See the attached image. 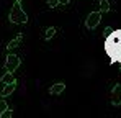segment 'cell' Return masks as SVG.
Masks as SVG:
<instances>
[{"label": "cell", "mask_w": 121, "mask_h": 118, "mask_svg": "<svg viewBox=\"0 0 121 118\" xmlns=\"http://www.w3.org/2000/svg\"><path fill=\"white\" fill-rule=\"evenodd\" d=\"M64 90H65V84H64V82H57V84H54V85L49 89V94H51V95H60Z\"/></svg>", "instance_id": "cell-7"}, {"label": "cell", "mask_w": 121, "mask_h": 118, "mask_svg": "<svg viewBox=\"0 0 121 118\" xmlns=\"http://www.w3.org/2000/svg\"><path fill=\"white\" fill-rule=\"evenodd\" d=\"M110 12V2L108 0H100V13Z\"/></svg>", "instance_id": "cell-11"}, {"label": "cell", "mask_w": 121, "mask_h": 118, "mask_svg": "<svg viewBox=\"0 0 121 118\" xmlns=\"http://www.w3.org/2000/svg\"><path fill=\"white\" fill-rule=\"evenodd\" d=\"M8 18H10L12 23H17V25H20V23H26V21H28V15H26V13H25V10L21 8L20 2H17V0H15V3H13L12 10H10Z\"/></svg>", "instance_id": "cell-2"}, {"label": "cell", "mask_w": 121, "mask_h": 118, "mask_svg": "<svg viewBox=\"0 0 121 118\" xmlns=\"http://www.w3.org/2000/svg\"><path fill=\"white\" fill-rule=\"evenodd\" d=\"M111 103L113 105H121V84L115 85L111 90Z\"/></svg>", "instance_id": "cell-5"}, {"label": "cell", "mask_w": 121, "mask_h": 118, "mask_svg": "<svg viewBox=\"0 0 121 118\" xmlns=\"http://www.w3.org/2000/svg\"><path fill=\"white\" fill-rule=\"evenodd\" d=\"M100 20H101L100 12H92V13H88V17H87V20H85V26H87L88 30H95V28L98 26Z\"/></svg>", "instance_id": "cell-4"}, {"label": "cell", "mask_w": 121, "mask_h": 118, "mask_svg": "<svg viewBox=\"0 0 121 118\" xmlns=\"http://www.w3.org/2000/svg\"><path fill=\"white\" fill-rule=\"evenodd\" d=\"M21 41H23V35H18L17 38H13L8 44H7V51L10 53V51H13V49H17L18 46L21 44Z\"/></svg>", "instance_id": "cell-8"}, {"label": "cell", "mask_w": 121, "mask_h": 118, "mask_svg": "<svg viewBox=\"0 0 121 118\" xmlns=\"http://www.w3.org/2000/svg\"><path fill=\"white\" fill-rule=\"evenodd\" d=\"M111 31H113V28H110V26H108V28H105V31H103V36L106 38V36H108V35H110Z\"/></svg>", "instance_id": "cell-15"}, {"label": "cell", "mask_w": 121, "mask_h": 118, "mask_svg": "<svg viewBox=\"0 0 121 118\" xmlns=\"http://www.w3.org/2000/svg\"><path fill=\"white\" fill-rule=\"evenodd\" d=\"M21 64V59L18 56H15V54H7V59H5V67H7V71H10V72H13V71H17L18 67H20Z\"/></svg>", "instance_id": "cell-3"}, {"label": "cell", "mask_w": 121, "mask_h": 118, "mask_svg": "<svg viewBox=\"0 0 121 118\" xmlns=\"http://www.w3.org/2000/svg\"><path fill=\"white\" fill-rule=\"evenodd\" d=\"M105 51L111 61H121V30H113L105 38Z\"/></svg>", "instance_id": "cell-1"}, {"label": "cell", "mask_w": 121, "mask_h": 118, "mask_svg": "<svg viewBox=\"0 0 121 118\" xmlns=\"http://www.w3.org/2000/svg\"><path fill=\"white\" fill-rule=\"evenodd\" d=\"M67 3H69V0H57V5L59 7H65Z\"/></svg>", "instance_id": "cell-16"}, {"label": "cell", "mask_w": 121, "mask_h": 118, "mask_svg": "<svg viewBox=\"0 0 121 118\" xmlns=\"http://www.w3.org/2000/svg\"><path fill=\"white\" fill-rule=\"evenodd\" d=\"M5 108H7V102H5L3 98H0V117H2V113H3Z\"/></svg>", "instance_id": "cell-13"}, {"label": "cell", "mask_w": 121, "mask_h": 118, "mask_svg": "<svg viewBox=\"0 0 121 118\" xmlns=\"http://www.w3.org/2000/svg\"><path fill=\"white\" fill-rule=\"evenodd\" d=\"M17 2H21V0H17Z\"/></svg>", "instance_id": "cell-17"}, {"label": "cell", "mask_w": 121, "mask_h": 118, "mask_svg": "<svg viewBox=\"0 0 121 118\" xmlns=\"http://www.w3.org/2000/svg\"><path fill=\"white\" fill-rule=\"evenodd\" d=\"M46 3L51 7V8H54V7H57V0H46Z\"/></svg>", "instance_id": "cell-14"}, {"label": "cell", "mask_w": 121, "mask_h": 118, "mask_svg": "<svg viewBox=\"0 0 121 118\" xmlns=\"http://www.w3.org/2000/svg\"><path fill=\"white\" fill-rule=\"evenodd\" d=\"M0 82H2L3 85H5V84H12V82H15V77H13V74L8 71V72H5V74L2 76V80H0Z\"/></svg>", "instance_id": "cell-10"}, {"label": "cell", "mask_w": 121, "mask_h": 118, "mask_svg": "<svg viewBox=\"0 0 121 118\" xmlns=\"http://www.w3.org/2000/svg\"><path fill=\"white\" fill-rule=\"evenodd\" d=\"M15 89H17V82L5 84V85H3V89H0V94H2V97H3V98H7L8 95H12V94L15 92Z\"/></svg>", "instance_id": "cell-6"}, {"label": "cell", "mask_w": 121, "mask_h": 118, "mask_svg": "<svg viewBox=\"0 0 121 118\" xmlns=\"http://www.w3.org/2000/svg\"><path fill=\"white\" fill-rule=\"evenodd\" d=\"M56 31H57V30H56L54 26H49V28H46V30H44V33H43V39H51L52 36H54V35H56Z\"/></svg>", "instance_id": "cell-9"}, {"label": "cell", "mask_w": 121, "mask_h": 118, "mask_svg": "<svg viewBox=\"0 0 121 118\" xmlns=\"http://www.w3.org/2000/svg\"><path fill=\"white\" fill-rule=\"evenodd\" d=\"M12 115H13V110L7 107V108L3 110V113H2V117H0V118H10V117H12Z\"/></svg>", "instance_id": "cell-12"}]
</instances>
